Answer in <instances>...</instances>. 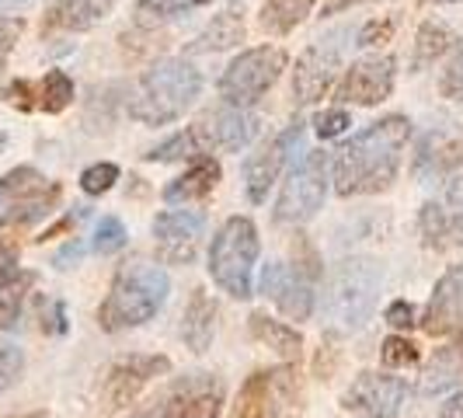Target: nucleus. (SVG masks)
<instances>
[{
    "label": "nucleus",
    "mask_w": 463,
    "mask_h": 418,
    "mask_svg": "<svg viewBox=\"0 0 463 418\" xmlns=\"http://www.w3.org/2000/svg\"><path fill=\"white\" fill-rule=\"evenodd\" d=\"M411 139V122L404 116H383L338 150L331 164V182L338 195H376L397 182L401 154Z\"/></svg>",
    "instance_id": "f257e3e1"
},
{
    "label": "nucleus",
    "mask_w": 463,
    "mask_h": 418,
    "mask_svg": "<svg viewBox=\"0 0 463 418\" xmlns=\"http://www.w3.org/2000/svg\"><path fill=\"white\" fill-rule=\"evenodd\" d=\"M203 94V73L185 56L157 60L139 77L137 91L129 94V116L143 126H167L182 119Z\"/></svg>",
    "instance_id": "f03ea898"
},
{
    "label": "nucleus",
    "mask_w": 463,
    "mask_h": 418,
    "mask_svg": "<svg viewBox=\"0 0 463 418\" xmlns=\"http://www.w3.org/2000/svg\"><path fill=\"white\" fill-rule=\"evenodd\" d=\"M171 293V279L154 261H129L118 269L109 297L98 307V325L105 331H126V328L146 325Z\"/></svg>",
    "instance_id": "7ed1b4c3"
},
{
    "label": "nucleus",
    "mask_w": 463,
    "mask_h": 418,
    "mask_svg": "<svg viewBox=\"0 0 463 418\" xmlns=\"http://www.w3.org/2000/svg\"><path fill=\"white\" fill-rule=\"evenodd\" d=\"M261 252V241H258V227L248 216H231L216 237H213V248H209V276L213 282L231 293L233 300H248L255 293V261Z\"/></svg>",
    "instance_id": "20e7f679"
},
{
    "label": "nucleus",
    "mask_w": 463,
    "mask_h": 418,
    "mask_svg": "<svg viewBox=\"0 0 463 418\" xmlns=\"http://www.w3.org/2000/svg\"><path fill=\"white\" fill-rule=\"evenodd\" d=\"M380 269L370 258H348L335 269L327 282V314L335 328L342 331H359L376 310V293H380Z\"/></svg>",
    "instance_id": "39448f33"
},
{
    "label": "nucleus",
    "mask_w": 463,
    "mask_h": 418,
    "mask_svg": "<svg viewBox=\"0 0 463 418\" xmlns=\"http://www.w3.org/2000/svg\"><path fill=\"white\" fill-rule=\"evenodd\" d=\"M223 412V380L216 373H185L164 384L133 418H216Z\"/></svg>",
    "instance_id": "423d86ee"
},
{
    "label": "nucleus",
    "mask_w": 463,
    "mask_h": 418,
    "mask_svg": "<svg viewBox=\"0 0 463 418\" xmlns=\"http://www.w3.org/2000/svg\"><path fill=\"white\" fill-rule=\"evenodd\" d=\"M286 49L279 46H255L244 49L237 60H231V67L220 77V98L227 105L237 109H251L261 101V94H269V88L276 84L286 70Z\"/></svg>",
    "instance_id": "0eeeda50"
},
{
    "label": "nucleus",
    "mask_w": 463,
    "mask_h": 418,
    "mask_svg": "<svg viewBox=\"0 0 463 418\" xmlns=\"http://www.w3.org/2000/svg\"><path fill=\"white\" fill-rule=\"evenodd\" d=\"M327 182H331V157L325 150H310L303 154V161L289 171L286 185L276 199V223H307L317 216V209L325 206Z\"/></svg>",
    "instance_id": "6e6552de"
},
{
    "label": "nucleus",
    "mask_w": 463,
    "mask_h": 418,
    "mask_svg": "<svg viewBox=\"0 0 463 418\" xmlns=\"http://www.w3.org/2000/svg\"><path fill=\"white\" fill-rule=\"evenodd\" d=\"M63 188L35 167H14L0 178V227H28L56 209Z\"/></svg>",
    "instance_id": "1a4fd4ad"
},
{
    "label": "nucleus",
    "mask_w": 463,
    "mask_h": 418,
    "mask_svg": "<svg viewBox=\"0 0 463 418\" xmlns=\"http://www.w3.org/2000/svg\"><path fill=\"white\" fill-rule=\"evenodd\" d=\"M345 39H352V28L327 32L325 39H317L314 46L303 49V56L297 60V70H293V98H297V105H314L335 88V77H338L342 60H345Z\"/></svg>",
    "instance_id": "9d476101"
},
{
    "label": "nucleus",
    "mask_w": 463,
    "mask_h": 418,
    "mask_svg": "<svg viewBox=\"0 0 463 418\" xmlns=\"http://www.w3.org/2000/svg\"><path fill=\"white\" fill-rule=\"evenodd\" d=\"M297 373L289 366H276V370H258L244 380L237 404H233V418H289L297 408Z\"/></svg>",
    "instance_id": "9b49d317"
},
{
    "label": "nucleus",
    "mask_w": 463,
    "mask_h": 418,
    "mask_svg": "<svg viewBox=\"0 0 463 418\" xmlns=\"http://www.w3.org/2000/svg\"><path fill=\"white\" fill-rule=\"evenodd\" d=\"M303 119H293L282 133L269 139V143H261L255 154L244 161V188H248V199L261 206L265 199H269V188L279 182V175H282V167L297 157V150L303 147Z\"/></svg>",
    "instance_id": "f8f14e48"
},
{
    "label": "nucleus",
    "mask_w": 463,
    "mask_h": 418,
    "mask_svg": "<svg viewBox=\"0 0 463 418\" xmlns=\"http://www.w3.org/2000/svg\"><path fill=\"white\" fill-rule=\"evenodd\" d=\"M421 244L432 252H449L463 244V175H449L436 199H429L418 213Z\"/></svg>",
    "instance_id": "ddd939ff"
},
{
    "label": "nucleus",
    "mask_w": 463,
    "mask_h": 418,
    "mask_svg": "<svg viewBox=\"0 0 463 418\" xmlns=\"http://www.w3.org/2000/svg\"><path fill=\"white\" fill-rule=\"evenodd\" d=\"M463 167V129L457 122L442 119L436 126H429L415 143V157H411V175L418 182H442L449 175H457Z\"/></svg>",
    "instance_id": "4468645a"
},
{
    "label": "nucleus",
    "mask_w": 463,
    "mask_h": 418,
    "mask_svg": "<svg viewBox=\"0 0 463 418\" xmlns=\"http://www.w3.org/2000/svg\"><path fill=\"white\" fill-rule=\"evenodd\" d=\"M167 370H171V359H167V356H143V352H137V356L118 359L116 366L109 370V376H105V384H101V408H105L109 415L129 408L139 397V391H143L150 380L164 376Z\"/></svg>",
    "instance_id": "2eb2a0df"
},
{
    "label": "nucleus",
    "mask_w": 463,
    "mask_h": 418,
    "mask_svg": "<svg viewBox=\"0 0 463 418\" xmlns=\"http://www.w3.org/2000/svg\"><path fill=\"white\" fill-rule=\"evenodd\" d=\"M408 384L394 373H359L342 394V408L359 418H394L404 404Z\"/></svg>",
    "instance_id": "dca6fc26"
},
{
    "label": "nucleus",
    "mask_w": 463,
    "mask_h": 418,
    "mask_svg": "<svg viewBox=\"0 0 463 418\" xmlns=\"http://www.w3.org/2000/svg\"><path fill=\"white\" fill-rule=\"evenodd\" d=\"M206 233V216L195 209H167L154 220L157 258L164 265H192Z\"/></svg>",
    "instance_id": "f3484780"
},
{
    "label": "nucleus",
    "mask_w": 463,
    "mask_h": 418,
    "mask_svg": "<svg viewBox=\"0 0 463 418\" xmlns=\"http://www.w3.org/2000/svg\"><path fill=\"white\" fill-rule=\"evenodd\" d=\"M397 63L394 56H363L345 70L342 84H338V101L342 105H363L373 109L380 101H387L394 94Z\"/></svg>",
    "instance_id": "a211bd4d"
},
{
    "label": "nucleus",
    "mask_w": 463,
    "mask_h": 418,
    "mask_svg": "<svg viewBox=\"0 0 463 418\" xmlns=\"http://www.w3.org/2000/svg\"><path fill=\"white\" fill-rule=\"evenodd\" d=\"M261 293L276 303L279 310L293 321H307L314 314V286L310 276L286 265V261H269L261 272Z\"/></svg>",
    "instance_id": "6ab92c4d"
},
{
    "label": "nucleus",
    "mask_w": 463,
    "mask_h": 418,
    "mask_svg": "<svg viewBox=\"0 0 463 418\" xmlns=\"http://www.w3.org/2000/svg\"><path fill=\"white\" fill-rule=\"evenodd\" d=\"M199 137L206 143V154L209 150H227V154H237L244 150L251 139L258 137L261 129V119L251 112V109H237V105H223L216 112H209L195 122Z\"/></svg>",
    "instance_id": "aec40b11"
},
{
    "label": "nucleus",
    "mask_w": 463,
    "mask_h": 418,
    "mask_svg": "<svg viewBox=\"0 0 463 418\" xmlns=\"http://www.w3.org/2000/svg\"><path fill=\"white\" fill-rule=\"evenodd\" d=\"M463 325V265H453L446 276L436 282L432 300L425 307L421 328L429 335H449Z\"/></svg>",
    "instance_id": "412c9836"
},
{
    "label": "nucleus",
    "mask_w": 463,
    "mask_h": 418,
    "mask_svg": "<svg viewBox=\"0 0 463 418\" xmlns=\"http://www.w3.org/2000/svg\"><path fill=\"white\" fill-rule=\"evenodd\" d=\"M118 0H56L46 11L43 32H88L116 11Z\"/></svg>",
    "instance_id": "4be33fe9"
},
{
    "label": "nucleus",
    "mask_w": 463,
    "mask_h": 418,
    "mask_svg": "<svg viewBox=\"0 0 463 418\" xmlns=\"http://www.w3.org/2000/svg\"><path fill=\"white\" fill-rule=\"evenodd\" d=\"M220 164L213 161V157H195L192 167H188L185 175H178L171 185L164 188V203H171V206H178V203H203L213 188L220 185Z\"/></svg>",
    "instance_id": "5701e85b"
},
{
    "label": "nucleus",
    "mask_w": 463,
    "mask_h": 418,
    "mask_svg": "<svg viewBox=\"0 0 463 418\" xmlns=\"http://www.w3.org/2000/svg\"><path fill=\"white\" fill-rule=\"evenodd\" d=\"M216 303L209 300V293L203 286L192 290V297L185 303V314H182V338L192 352H206L213 346V331H216Z\"/></svg>",
    "instance_id": "b1692460"
},
{
    "label": "nucleus",
    "mask_w": 463,
    "mask_h": 418,
    "mask_svg": "<svg viewBox=\"0 0 463 418\" xmlns=\"http://www.w3.org/2000/svg\"><path fill=\"white\" fill-rule=\"evenodd\" d=\"M449 387H463V342L436 348V356L429 359V366L418 380V391L425 397L442 394Z\"/></svg>",
    "instance_id": "393cba45"
},
{
    "label": "nucleus",
    "mask_w": 463,
    "mask_h": 418,
    "mask_svg": "<svg viewBox=\"0 0 463 418\" xmlns=\"http://www.w3.org/2000/svg\"><path fill=\"white\" fill-rule=\"evenodd\" d=\"M244 43V11L227 7L188 43V52H227Z\"/></svg>",
    "instance_id": "a878e982"
},
{
    "label": "nucleus",
    "mask_w": 463,
    "mask_h": 418,
    "mask_svg": "<svg viewBox=\"0 0 463 418\" xmlns=\"http://www.w3.org/2000/svg\"><path fill=\"white\" fill-rule=\"evenodd\" d=\"M248 328H251V338H255V342L269 346L272 352H279L282 359H300L303 356V335L297 328L282 325V321L261 314V310H255V314L248 318Z\"/></svg>",
    "instance_id": "bb28decb"
},
{
    "label": "nucleus",
    "mask_w": 463,
    "mask_h": 418,
    "mask_svg": "<svg viewBox=\"0 0 463 418\" xmlns=\"http://www.w3.org/2000/svg\"><path fill=\"white\" fill-rule=\"evenodd\" d=\"M453 46V32L442 22H421L415 32V46H411V63L408 70L411 73H421L429 70L439 56H446V49Z\"/></svg>",
    "instance_id": "cd10ccee"
},
{
    "label": "nucleus",
    "mask_w": 463,
    "mask_h": 418,
    "mask_svg": "<svg viewBox=\"0 0 463 418\" xmlns=\"http://www.w3.org/2000/svg\"><path fill=\"white\" fill-rule=\"evenodd\" d=\"M310 11H314V0H261L258 22L272 35H289L297 24L307 22Z\"/></svg>",
    "instance_id": "c85d7f7f"
},
{
    "label": "nucleus",
    "mask_w": 463,
    "mask_h": 418,
    "mask_svg": "<svg viewBox=\"0 0 463 418\" xmlns=\"http://www.w3.org/2000/svg\"><path fill=\"white\" fill-rule=\"evenodd\" d=\"M203 154H206V143H203L195 126H188L182 133H175V137H167L164 143H157L154 150H146L143 157L157 164H171V161H195V157H203Z\"/></svg>",
    "instance_id": "c756f323"
},
{
    "label": "nucleus",
    "mask_w": 463,
    "mask_h": 418,
    "mask_svg": "<svg viewBox=\"0 0 463 418\" xmlns=\"http://www.w3.org/2000/svg\"><path fill=\"white\" fill-rule=\"evenodd\" d=\"M209 0H137V28H157L164 22L182 18L185 11L206 7Z\"/></svg>",
    "instance_id": "7c9ffc66"
},
{
    "label": "nucleus",
    "mask_w": 463,
    "mask_h": 418,
    "mask_svg": "<svg viewBox=\"0 0 463 418\" xmlns=\"http://www.w3.org/2000/svg\"><path fill=\"white\" fill-rule=\"evenodd\" d=\"M35 94H39V109L43 112L60 116L63 109H70V101H73V81H70L63 70H49L46 77L35 84Z\"/></svg>",
    "instance_id": "2f4dec72"
},
{
    "label": "nucleus",
    "mask_w": 463,
    "mask_h": 418,
    "mask_svg": "<svg viewBox=\"0 0 463 418\" xmlns=\"http://www.w3.org/2000/svg\"><path fill=\"white\" fill-rule=\"evenodd\" d=\"M32 282H35L32 272H22V276L11 279V282H0V328L18 325L24 293H28V286H32Z\"/></svg>",
    "instance_id": "473e14b6"
},
{
    "label": "nucleus",
    "mask_w": 463,
    "mask_h": 418,
    "mask_svg": "<svg viewBox=\"0 0 463 418\" xmlns=\"http://www.w3.org/2000/svg\"><path fill=\"white\" fill-rule=\"evenodd\" d=\"M380 359H383V366H391V370H401V366H411L421 359V352L411 338H404V335H391V338H383V346H380Z\"/></svg>",
    "instance_id": "72a5a7b5"
},
{
    "label": "nucleus",
    "mask_w": 463,
    "mask_h": 418,
    "mask_svg": "<svg viewBox=\"0 0 463 418\" xmlns=\"http://www.w3.org/2000/svg\"><path fill=\"white\" fill-rule=\"evenodd\" d=\"M126 227H122V220L118 216H101V223H98V231H94V252L98 255H116L126 248Z\"/></svg>",
    "instance_id": "f704fd0d"
},
{
    "label": "nucleus",
    "mask_w": 463,
    "mask_h": 418,
    "mask_svg": "<svg viewBox=\"0 0 463 418\" xmlns=\"http://www.w3.org/2000/svg\"><path fill=\"white\" fill-rule=\"evenodd\" d=\"M394 28H397V18H373V22H366L355 32V46L359 49L383 46V43L394 39Z\"/></svg>",
    "instance_id": "c9c22d12"
},
{
    "label": "nucleus",
    "mask_w": 463,
    "mask_h": 418,
    "mask_svg": "<svg viewBox=\"0 0 463 418\" xmlns=\"http://www.w3.org/2000/svg\"><path fill=\"white\" fill-rule=\"evenodd\" d=\"M118 182V167L109 161L101 164H91L84 175H80V188L88 192V195H101V192H109V188Z\"/></svg>",
    "instance_id": "e433bc0d"
},
{
    "label": "nucleus",
    "mask_w": 463,
    "mask_h": 418,
    "mask_svg": "<svg viewBox=\"0 0 463 418\" xmlns=\"http://www.w3.org/2000/svg\"><path fill=\"white\" fill-rule=\"evenodd\" d=\"M439 94L449 101H463V46L449 56V63L439 77Z\"/></svg>",
    "instance_id": "4c0bfd02"
},
{
    "label": "nucleus",
    "mask_w": 463,
    "mask_h": 418,
    "mask_svg": "<svg viewBox=\"0 0 463 418\" xmlns=\"http://www.w3.org/2000/svg\"><path fill=\"white\" fill-rule=\"evenodd\" d=\"M24 370V356L22 348L14 346V342H7V338H0V391L4 387H11Z\"/></svg>",
    "instance_id": "58836bf2"
},
{
    "label": "nucleus",
    "mask_w": 463,
    "mask_h": 418,
    "mask_svg": "<svg viewBox=\"0 0 463 418\" xmlns=\"http://www.w3.org/2000/svg\"><path fill=\"white\" fill-rule=\"evenodd\" d=\"M348 126H352V119H348L345 109H325L321 116L314 119V129H317V137H321V139L342 137Z\"/></svg>",
    "instance_id": "ea45409f"
},
{
    "label": "nucleus",
    "mask_w": 463,
    "mask_h": 418,
    "mask_svg": "<svg viewBox=\"0 0 463 418\" xmlns=\"http://www.w3.org/2000/svg\"><path fill=\"white\" fill-rule=\"evenodd\" d=\"M22 32H24L22 18H4V14H0V73H4V67H7V56H11V49L18 46Z\"/></svg>",
    "instance_id": "a19ab883"
},
{
    "label": "nucleus",
    "mask_w": 463,
    "mask_h": 418,
    "mask_svg": "<svg viewBox=\"0 0 463 418\" xmlns=\"http://www.w3.org/2000/svg\"><path fill=\"white\" fill-rule=\"evenodd\" d=\"M7 101H11V105H18L22 112H32V109H39V94H35V84H32V81H14V84L7 88Z\"/></svg>",
    "instance_id": "79ce46f5"
},
{
    "label": "nucleus",
    "mask_w": 463,
    "mask_h": 418,
    "mask_svg": "<svg viewBox=\"0 0 463 418\" xmlns=\"http://www.w3.org/2000/svg\"><path fill=\"white\" fill-rule=\"evenodd\" d=\"M18 276H22V269H18V244L0 241V282H11V279Z\"/></svg>",
    "instance_id": "37998d69"
},
{
    "label": "nucleus",
    "mask_w": 463,
    "mask_h": 418,
    "mask_svg": "<svg viewBox=\"0 0 463 418\" xmlns=\"http://www.w3.org/2000/svg\"><path fill=\"white\" fill-rule=\"evenodd\" d=\"M383 321H387L391 328H411L418 321V314H415V307H411L408 300H394L391 307H387Z\"/></svg>",
    "instance_id": "c03bdc74"
},
{
    "label": "nucleus",
    "mask_w": 463,
    "mask_h": 418,
    "mask_svg": "<svg viewBox=\"0 0 463 418\" xmlns=\"http://www.w3.org/2000/svg\"><path fill=\"white\" fill-rule=\"evenodd\" d=\"M43 318H46V321H43L46 331H56V335H63V331H67V310H63V303L60 300L49 303V314L43 310Z\"/></svg>",
    "instance_id": "a18cd8bd"
},
{
    "label": "nucleus",
    "mask_w": 463,
    "mask_h": 418,
    "mask_svg": "<svg viewBox=\"0 0 463 418\" xmlns=\"http://www.w3.org/2000/svg\"><path fill=\"white\" fill-rule=\"evenodd\" d=\"M80 255H84V244H80V241H70L67 248L52 258V265H56V269H70L73 261H80Z\"/></svg>",
    "instance_id": "49530a36"
},
{
    "label": "nucleus",
    "mask_w": 463,
    "mask_h": 418,
    "mask_svg": "<svg viewBox=\"0 0 463 418\" xmlns=\"http://www.w3.org/2000/svg\"><path fill=\"white\" fill-rule=\"evenodd\" d=\"M359 4H376V0H325V4H321V14H325V18H335V14L352 11V7H359Z\"/></svg>",
    "instance_id": "de8ad7c7"
},
{
    "label": "nucleus",
    "mask_w": 463,
    "mask_h": 418,
    "mask_svg": "<svg viewBox=\"0 0 463 418\" xmlns=\"http://www.w3.org/2000/svg\"><path fill=\"white\" fill-rule=\"evenodd\" d=\"M436 418H463V391L449 397V401L439 408V415H436Z\"/></svg>",
    "instance_id": "09e8293b"
},
{
    "label": "nucleus",
    "mask_w": 463,
    "mask_h": 418,
    "mask_svg": "<svg viewBox=\"0 0 463 418\" xmlns=\"http://www.w3.org/2000/svg\"><path fill=\"white\" fill-rule=\"evenodd\" d=\"M24 4H32V0H0V11H18Z\"/></svg>",
    "instance_id": "8fccbe9b"
},
{
    "label": "nucleus",
    "mask_w": 463,
    "mask_h": 418,
    "mask_svg": "<svg viewBox=\"0 0 463 418\" xmlns=\"http://www.w3.org/2000/svg\"><path fill=\"white\" fill-rule=\"evenodd\" d=\"M421 4H463V0H421Z\"/></svg>",
    "instance_id": "3c124183"
},
{
    "label": "nucleus",
    "mask_w": 463,
    "mask_h": 418,
    "mask_svg": "<svg viewBox=\"0 0 463 418\" xmlns=\"http://www.w3.org/2000/svg\"><path fill=\"white\" fill-rule=\"evenodd\" d=\"M4 143H7V137H0V147H4Z\"/></svg>",
    "instance_id": "603ef678"
},
{
    "label": "nucleus",
    "mask_w": 463,
    "mask_h": 418,
    "mask_svg": "<svg viewBox=\"0 0 463 418\" xmlns=\"http://www.w3.org/2000/svg\"><path fill=\"white\" fill-rule=\"evenodd\" d=\"M22 418H39V415H22Z\"/></svg>",
    "instance_id": "864d4df0"
}]
</instances>
